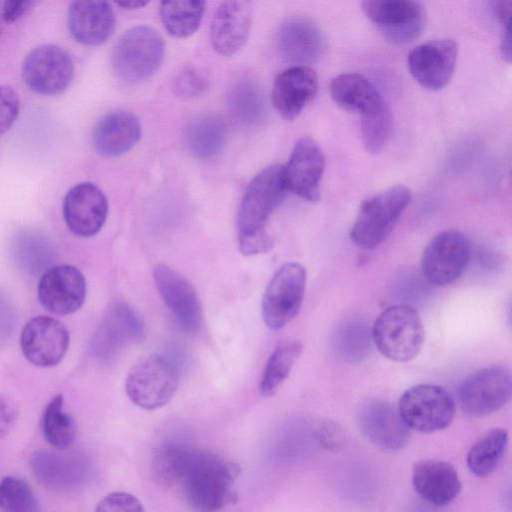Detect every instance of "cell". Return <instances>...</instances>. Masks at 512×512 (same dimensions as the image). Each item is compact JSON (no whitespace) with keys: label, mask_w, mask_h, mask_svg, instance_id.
<instances>
[{"label":"cell","mask_w":512,"mask_h":512,"mask_svg":"<svg viewBox=\"0 0 512 512\" xmlns=\"http://www.w3.org/2000/svg\"><path fill=\"white\" fill-rule=\"evenodd\" d=\"M108 214V202L102 190L90 182L72 187L63 201V217L69 230L83 238L97 234Z\"/></svg>","instance_id":"ffe728a7"},{"label":"cell","mask_w":512,"mask_h":512,"mask_svg":"<svg viewBox=\"0 0 512 512\" xmlns=\"http://www.w3.org/2000/svg\"><path fill=\"white\" fill-rule=\"evenodd\" d=\"M277 47L285 62L293 66H308L320 59L325 41L321 30L312 20L293 17L280 27Z\"/></svg>","instance_id":"44dd1931"},{"label":"cell","mask_w":512,"mask_h":512,"mask_svg":"<svg viewBox=\"0 0 512 512\" xmlns=\"http://www.w3.org/2000/svg\"><path fill=\"white\" fill-rule=\"evenodd\" d=\"M412 486L426 502L443 507L460 493L461 483L456 469L445 461L426 459L412 467Z\"/></svg>","instance_id":"603a6c76"},{"label":"cell","mask_w":512,"mask_h":512,"mask_svg":"<svg viewBox=\"0 0 512 512\" xmlns=\"http://www.w3.org/2000/svg\"><path fill=\"white\" fill-rule=\"evenodd\" d=\"M512 396L510 371L500 365L481 368L464 379L459 389L462 410L484 417L504 407Z\"/></svg>","instance_id":"30bf717a"},{"label":"cell","mask_w":512,"mask_h":512,"mask_svg":"<svg viewBox=\"0 0 512 512\" xmlns=\"http://www.w3.org/2000/svg\"><path fill=\"white\" fill-rule=\"evenodd\" d=\"M143 325L126 303L111 304L92 339L91 352L100 363H109L128 344L141 338Z\"/></svg>","instance_id":"5bb4252c"},{"label":"cell","mask_w":512,"mask_h":512,"mask_svg":"<svg viewBox=\"0 0 512 512\" xmlns=\"http://www.w3.org/2000/svg\"><path fill=\"white\" fill-rule=\"evenodd\" d=\"M511 1H494L492 10L497 20L505 27H509L511 15Z\"/></svg>","instance_id":"7dc6e473"},{"label":"cell","mask_w":512,"mask_h":512,"mask_svg":"<svg viewBox=\"0 0 512 512\" xmlns=\"http://www.w3.org/2000/svg\"><path fill=\"white\" fill-rule=\"evenodd\" d=\"M301 352L302 343L299 340L283 342L274 349L259 383V391L263 396L269 397L277 392L289 376Z\"/></svg>","instance_id":"d590c367"},{"label":"cell","mask_w":512,"mask_h":512,"mask_svg":"<svg viewBox=\"0 0 512 512\" xmlns=\"http://www.w3.org/2000/svg\"><path fill=\"white\" fill-rule=\"evenodd\" d=\"M86 291L84 275L69 264L49 268L42 274L37 288L41 305L55 315H68L80 309Z\"/></svg>","instance_id":"2e32d148"},{"label":"cell","mask_w":512,"mask_h":512,"mask_svg":"<svg viewBox=\"0 0 512 512\" xmlns=\"http://www.w3.org/2000/svg\"><path fill=\"white\" fill-rule=\"evenodd\" d=\"M411 200L410 190L392 186L366 199L350 230V238L359 248L371 250L391 234Z\"/></svg>","instance_id":"3957f363"},{"label":"cell","mask_w":512,"mask_h":512,"mask_svg":"<svg viewBox=\"0 0 512 512\" xmlns=\"http://www.w3.org/2000/svg\"><path fill=\"white\" fill-rule=\"evenodd\" d=\"M317 439L321 446L327 450L336 452L344 445V434L336 423L325 421L317 429Z\"/></svg>","instance_id":"7bdbcfd3"},{"label":"cell","mask_w":512,"mask_h":512,"mask_svg":"<svg viewBox=\"0 0 512 512\" xmlns=\"http://www.w3.org/2000/svg\"><path fill=\"white\" fill-rule=\"evenodd\" d=\"M115 26V14L106 1H74L68 10V28L78 43L97 46L105 42Z\"/></svg>","instance_id":"d4e9b609"},{"label":"cell","mask_w":512,"mask_h":512,"mask_svg":"<svg viewBox=\"0 0 512 512\" xmlns=\"http://www.w3.org/2000/svg\"><path fill=\"white\" fill-rule=\"evenodd\" d=\"M70 342L67 328L57 319L37 316L22 329L20 346L25 358L35 366L49 368L65 356Z\"/></svg>","instance_id":"9a60e30c"},{"label":"cell","mask_w":512,"mask_h":512,"mask_svg":"<svg viewBox=\"0 0 512 512\" xmlns=\"http://www.w3.org/2000/svg\"><path fill=\"white\" fill-rule=\"evenodd\" d=\"M41 428L45 440L54 448L67 449L74 443L77 424L74 417L65 410L61 394L55 395L46 405Z\"/></svg>","instance_id":"d6a6232c"},{"label":"cell","mask_w":512,"mask_h":512,"mask_svg":"<svg viewBox=\"0 0 512 512\" xmlns=\"http://www.w3.org/2000/svg\"><path fill=\"white\" fill-rule=\"evenodd\" d=\"M204 9L203 1H163L160 3V17L172 36L187 38L198 30Z\"/></svg>","instance_id":"e575fe53"},{"label":"cell","mask_w":512,"mask_h":512,"mask_svg":"<svg viewBox=\"0 0 512 512\" xmlns=\"http://www.w3.org/2000/svg\"><path fill=\"white\" fill-rule=\"evenodd\" d=\"M318 78L309 66H292L280 73L273 84L272 102L286 119L296 118L315 97Z\"/></svg>","instance_id":"cb8c5ba5"},{"label":"cell","mask_w":512,"mask_h":512,"mask_svg":"<svg viewBox=\"0 0 512 512\" xmlns=\"http://www.w3.org/2000/svg\"><path fill=\"white\" fill-rule=\"evenodd\" d=\"M397 409L409 429L425 434L447 428L455 416V402L450 393L433 384L407 389Z\"/></svg>","instance_id":"52a82bcc"},{"label":"cell","mask_w":512,"mask_h":512,"mask_svg":"<svg viewBox=\"0 0 512 512\" xmlns=\"http://www.w3.org/2000/svg\"><path fill=\"white\" fill-rule=\"evenodd\" d=\"M231 115L246 125H257L265 120L267 106L262 89L252 81L235 84L228 94Z\"/></svg>","instance_id":"836d02e7"},{"label":"cell","mask_w":512,"mask_h":512,"mask_svg":"<svg viewBox=\"0 0 512 512\" xmlns=\"http://www.w3.org/2000/svg\"><path fill=\"white\" fill-rule=\"evenodd\" d=\"M20 109L18 94L9 86H0V136L15 122Z\"/></svg>","instance_id":"b9f144b4"},{"label":"cell","mask_w":512,"mask_h":512,"mask_svg":"<svg viewBox=\"0 0 512 512\" xmlns=\"http://www.w3.org/2000/svg\"><path fill=\"white\" fill-rule=\"evenodd\" d=\"M457 54V44L451 39L429 41L409 53L408 69L422 87L437 91L450 81Z\"/></svg>","instance_id":"ac0fdd59"},{"label":"cell","mask_w":512,"mask_h":512,"mask_svg":"<svg viewBox=\"0 0 512 512\" xmlns=\"http://www.w3.org/2000/svg\"><path fill=\"white\" fill-rule=\"evenodd\" d=\"M195 449L178 442H167L156 450L151 464L154 480L162 486L183 481Z\"/></svg>","instance_id":"4dcf8cb0"},{"label":"cell","mask_w":512,"mask_h":512,"mask_svg":"<svg viewBox=\"0 0 512 512\" xmlns=\"http://www.w3.org/2000/svg\"><path fill=\"white\" fill-rule=\"evenodd\" d=\"M16 322V308L12 300L0 290V343L10 337Z\"/></svg>","instance_id":"ee69618b"},{"label":"cell","mask_w":512,"mask_h":512,"mask_svg":"<svg viewBox=\"0 0 512 512\" xmlns=\"http://www.w3.org/2000/svg\"><path fill=\"white\" fill-rule=\"evenodd\" d=\"M252 21L249 1H225L217 8L210 27V40L219 54L231 56L245 44Z\"/></svg>","instance_id":"7402d4cb"},{"label":"cell","mask_w":512,"mask_h":512,"mask_svg":"<svg viewBox=\"0 0 512 512\" xmlns=\"http://www.w3.org/2000/svg\"><path fill=\"white\" fill-rule=\"evenodd\" d=\"M362 10L391 43L413 42L423 32L426 13L419 2L410 0H367Z\"/></svg>","instance_id":"7c38bea8"},{"label":"cell","mask_w":512,"mask_h":512,"mask_svg":"<svg viewBox=\"0 0 512 512\" xmlns=\"http://www.w3.org/2000/svg\"><path fill=\"white\" fill-rule=\"evenodd\" d=\"M470 256V243L464 234L453 229L442 231L423 251L422 274L433 286L450 285L462 275Z\"/></svg>","instance_id":"9c48e42d"},{"label":"cell","mask_w":512,"mask_h":512,"mask_svg":"<svg viewBox=\"0 0 512 512\" xmlns=\"http://www.w3.org/2000/svg\"><path fill=\"white\" fill-rule=\"evenodd\" d=\"M329 91L331 98L338 106L361 116L384 102L374 84L358 73H344L336 76L330 83Z\"/></svg>","instance_id":"83f0119b"},{"label":"cell","mask_w":512,"mask_h":512,"mask_svg":"<svg viewBox=\"0 0 512 512\" xmlns=\"http://www.w3.org/2000/svg\"><path fill=\"white\" fill-rule=\"evenodd\" d=\"M153 277L157 290L177 323L188 333L200 330L203 313L198 294L192 284L173 268L159 264Z\"/></svg>","instance_id":"e0dca14e"},{"label":"cell","mask_w":512,"mask_h":512,"mask_svg":"<svg viewBox=\"0 0 512 512\" xmlns=\"http://www.w3.org/2000/svg\"><path fill=\"white\" fill-rule=\"evenodd\" d=\"M74 64L62 47L45 44L35 47L22 63V77L35 93L54 96L63 93L71 84Z\"/></svg>","instance_id":"8fae6325"},{"label":"cell","mask_w":512,"mask_h":512,"mask_svg":"<svg viewBox=\"0 0 512 512\" xmlns=\"http://www.w3.org/2000/svg\"><path fill=\"white\" fill-rule=\"evenodd\" d=\"M164 42L151 27L141 25L126 31L115 44L111 63L116 77L125 83L150 78L164 57Z\"/></svg>","instance_id":"5b68a950"},{"label":"cell","mask_w":512,"mask_h":512,"mask_svg":"<svg viewBox=\"0 0 512 512\" xmlns=\"http://www.w3.org/2000/svg\"><path fill=\"white\" fill-rule=\"evenodd\" d=\"M507 445V430L493 428L487 431L468 451L467 466L469 470L477 477L489 476L501 461Z\"/></svg>","instance_id":"1f68e13d"},{"label":"cell","mask_w":512,"mask_h":512,"mask_svg":"<svg viewBox=\"0 0 512 512\" xmlns=\"http://www.w3.org/2000/svg\"><path fill=\"white\" fill-rule=\"evenodd\" d=\"M286 191L283 166L278 164L266 167L249 183L238 212L239 248L243 255L272 249L273 240L265 226Z\"/></svg>","instance_id":"6da1fadb"},{"label":"cell","mask_w":512,"mask_h":512,"mask_svg":"<svg viewBox=\"0 0 512 512\" xmlns=\"http://www.w3.org/2000/svg\"><path fill=\"white\" fill-rule=\"evenodd\" d=\"M324 168L325 157L320 146L309 137L299 139L283 166L286 189L307 201H318Z\"/></svg>","instance_id":"d6986e66"},{"label":"cell","mask_w":512,"mask_h":512,"mask_svg":"<svg viewBox=\"0 0 512 512\" xmlns=\"http://www.w3.org/2000/svg\"><path fill=\"white\" fill-rule=\"evenodd\" d=\"M18 413L15 402L8 396L0 394V438L5 437L13 429Z\"/></svg>","instance_id":"f6af8a7d"},{"label":"cell","mask_w":512,"mask_h":512,"mask_svg":"<svg viewBox=\"0 0 512 512\" xmlns=\"http://www.w3.org/2000/svg\"><path fill=\"white\" fill-rule=\"evenodd\" d=\"M227 138L228 127L223 119L217 116H204L189 125L184 142L193 156L211 158L222 151Z\"/></svg>","instance_id":"f546056e"},{"label":"cell","mask_w":512,"mask_h":512,"mask_svg":"<svg viewBox=\"0 0 512 512\" xmlns=\"http://www.w3.org/2000/svg\"><path fill=\"white\" fill-rule=\"evenodd\" d=\"M95 512H145L141 501L128 492L107 494L97 504Z\"/></svg>","instance_id":"60d3db41"},{"label":"cell","mask_w":512,"mask_h":512,"mask_svg":"<svg viewBox=\"0 0 512 512\" xmlns=\"http://www.w3.org/2000/svg\"><path fill=\"white\" fill-rule=\"evenodd\" d=\"M11 253L18 269L34 276L51 268L55 259L52 242L35 231L18 233L12 241Z\"/></svg>","instance_id":"f1b7e54d"},{"label":"cell","mask_w":512,"mask_h":512,"mask_svg":"<svg viewBox=\"0 0 512 512\" xmlns=\"http://www.w3.org/2000/svg\"><path fill=\"white\" fill-rule=\"evenodd\" d=\"M1 512H39L38 500L23 479L6 476L0 480Z\"/></svg>","instance_id":"f35d334b"},{"label":"cell","mask_w":512,"mask_h":512,"mask_svg":"<svg viewBox=\"0 0 512 512\" xmlns=\"http://www.w3.org/2000/svg\"><path fill=\"white\" fill-rule=\"evenodd\" d=\"M140 136L141 125L138 119L127 111L117 110L97 122L92 133V143L98 154L118 157L132 149Z\"/></svg>","instance_id":"484cf974"},{"label":"cell","mask_w":512,"mask_h":512,"mask_svg":"<svg viewBox=\"0 0 512 512\" xmlns=\"http://www.w3.org/2000/svg\"><path fill=\"white\" fill-rule=\"evenodd\" d=\"M239 464L217 454L194 450L183 479L187 499L197 512H217L236 501Z\"/></svg>","instance_id":"7a4b0ae2"},{"label":"cell","mask_w":512,"mask_h":512,"mask_svg":"<svg viewBox=\"0 0 512 512\" xmlns=\"http://www.w3.org/2000/svg\"><path fill=\"white\" fill-rule=\"evenodd\" d=\"M371 330L361 320L344 322L335 333V347L341 357L349 361H359L370 348Z\"/></svg>","instance_id":"8d00e7d4"},{"label":"cell","mask_w":512,"mask_h":512,"mask_svg":"<svg viewBox=\"0 0 512 512\" xmlns=\"http://www.w3.org/2000/svg\"><path fill=\"white\" fill-rule=\"evenodd\" d=\"M500 51L503 59H505L507 62H510L511 60V36H510V29L505 28L503 31V35L501 38V44H500Z\"/></svg>","instance_id":"c3c4849f"},{"label":"cell","mask_w":512,"mask_h":512,"mask_svg":"<svg viewBox=\"0 0 512 512\" xmlns=\"http://www.w3.org/2000/svg\"><path fill=\"white\" fill-rule=\"evenodd\" d=\"M179 384V369L167 356L151 355L130 370L125 384L129 399L145 410H156L167 404Z\"/></svg>","instance_id":"8992f818"},{"label":"cell","mask_w":512,"mask_h":512,"mask_svg":"<svg viewBox=\"0 0 512 512\" xmlns=\"http://www.w3.org/2000/svg\"><path fill=\"white\" fill-rule=\"evenodd\" d=\"M80 455H63L37 451L31 455L30 466L36 479L56 491H70L78 487L85 476V463Z\"/></svg>","instance_id":"4316f807"},{"label":"cell","mask_w":512,"mask_h":512,"mask_svg":"<svg viewBox=\"0 0 512 512\" xmlns=\"http://www.w3.org/2000/svg\"><path fill=\"white\" fill-rule=\"evenodd\" d=\"M356 421L362 435L381 451H399L410 439V429L397 407L386 400L372 398L360 403Z\"/></svg>","instance_id":"4fadbf2b"},{"label":"cell","mask_w":512,"mask_h":512,"mask_svg":"<svg viewBox=\"0 0 512 512\" xmlns=\"http://www.w3.org/2000/svg\"><path fill=\"white\" fill-rule=\"evenodd\" d=\"M371 337L384 357L395 362H407L419 354L424 343V328L413 306L396 304L377 317Z\"/></svg>","instance_id":"277c9868"},{"label":"cell","mask_w":512,"mask_h":512,"mask_svg":"<svg viewBox=\"0 0 512 512\" xmlns=\"http://www.w3.org/2000/svg\"><path fill=\"white\" fill-rule=\"evenodd\" d=\"M361 137L367 152L379 153L392 132V115L385 102L361 116Z\"/></svg>","instance_id":"74e56055"},{"label":"cell","mask_w":512,"mask_h":512,"mask_svg":"<svg viewBox=\"0 0 512 512\" xmlns=\"http://www.w3.org/2000/svg\"><path fill=\"white\" fill-rule=\"evenodd\" d=\"M306 279L305 268L296 262L285 263L275 272L262 299V317L269 328L279 330L298 314Z\"/></svg>","instance_id":"ba28073f"},{"label":"cell","mask_w":512,"mask_h":512,"mask_svg":"<svg viewBox=\"0 0 512 512\" xmlns=\"http://www.w3.org/2000/svg\"><path fill=\"white\" fill-rule=\"evenodd\" d=\"M146 4H148L147 1H141V0H128L123 2H118V5L128 8V9H137L144 7Z\"/></svg>","instance_id":"681fc988"},{"label":"cell","mask_w":512,"mask_h":512,"mask_svg":"<svg viewBox=\"0 0 512 512\" xmlns=\"http://www.w3.org/2000/svg\"><path fill=\"white\" fill-rule=\"evenodd\" d=\"M208 79L204 73L193 67L181 70L174 81V91L182 98H196L208 89Z\"/></svg>","instance_id":"ab89813d"},{"label":"cell","mask_w":512,"mask_h":512,"mask_svg":"<svg viewBox=\"0 0 512 512\" xmlns=\"http://www.w3.org/2000/svg\"><path fill=\"white\" fill-rule=\"evenodd\" d=\"M33 0H9L2 9V17L6 22H15L27 14L35 5Z\"/></svg>","instance_id":"bcb514c9"}]
</instances>
